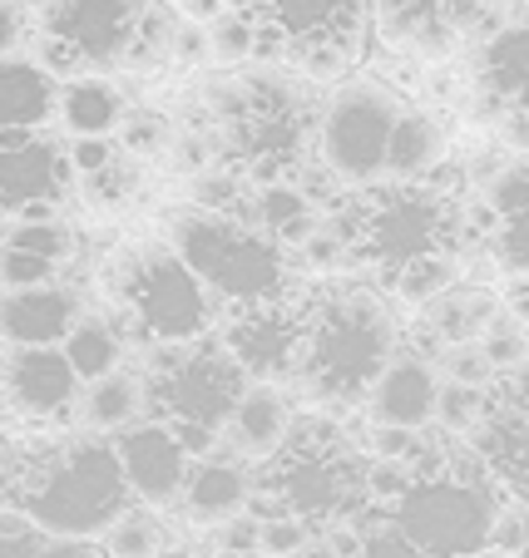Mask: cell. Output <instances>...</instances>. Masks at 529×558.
<instances>
[{
    "mask_svg": "<svg viewBox=\"0 0 529 558\" xmlns=\"http://www.w3.org/2000/svg\"><path fill=\"white\" fill-rule=\"evenodd\" d=\"M337 222L351 243V267L386 287L425 257H460V243L470 238V203L456 183H441V173L382 179L351 193Z\"/></svg>",
    "mask_w": 529,
    "mask_h": 558,
    "instance_id": "1",
    "label": "cell"
},
{
    "mask_svg": "<svg viewBox=\"0 0 529 558\" xmlns=\"http://www.w3.org/2000/svg\"><path fill=\"white\" fill-rule=\"evenodd\" d=\"M134 505L109 435L74 430L21 440L15 509L50 538H105V529Z\"/></svg>",
    "mask_w": 529,
    "mask_h": 558,
    "instance_id": "2",
    "label": "cell"
},
{
    "mask_svg": "<svg viewBox=\"0 0 529 558\" xmlns=\"http://www.w3.org/2000/svg\"><path fill=\"white\" fill-rule=\"evenodd\" d=\"M401 341L406 331L382 287L347 282L341 272L322 277L297 386L327 411H357Z\"/></svg>",
    "mask_w": 529,
    "mask_h": 558,
    "instance_id": "3",
    "label": "cell"
},
{
    "mask_svg": "<svg viewBox=\"0 0 529 558\" xmlns=\"http://www.w3.org/2000/svg\"><path fill=\"white\" fill-rule=\"evenodd\" d=\"M173 21L159 0H40L31 21L35 60L60 80L148 74L173 64Z\"/></svg>",
    "mask_w": 529,
    "mask_h": 558,
    "instance_id": "4",
    "label": "cell"
},
{
    "mask_svg": "<svg viewBox=\"0 0 529 558\" xmlns=\"http://www.w3.org/2000/svg\"><path fill=\"white\" fill-rule=\"evenodd\" d=\"M505 509V489L480 464L470 440L431 435V445L411 460V474H406V489L392 505V519L431 558H466L490 548Z\"/></svg>",
    "mask_w": 529,
    "mask_h": 558,
    "instance_id": "5",
    "label": "cell"
},
{
    "mask_svg": "<svg viewBox=\"0 0 529 558\" xmlns=\"http://www.w3.org/2000/svg\"><path fill=\"white\" fill-rule=\"evenodd\" d=\"M371 460L376 454L332 415H297L282 450L257 464L253 509H287L308 519L317 538L332 524H357L371 509Z\"/></svg>",
    "mask_w": 529,
    "mask_h": 558,
    "instance_id": "6",
    "label": "cell"
},
{
    "mask_svg": "<svg viewBox=\"0 0 529 558\" xmlns=\"http://www.w3.org/2000/svg\"><path fill=\"white\" fill-rule=\"evenodd\" d=\"M312 80L257 70L243 74V109L218 129V158L233 163L253 189L302 179L317 148V105Z\"/></svg>",
    "mask_w": 529,
    "mask_h": 558,
    "instance_id": "7",
    "label": "cell"
},
{
    "mask_svg": "<svg viewBox=\"0 0 529 558\" xmlns=\"http://www.w3.org/2000/svg\"><path fill=\"white\" fill-rule=\"evenodd\" d=\"M248 386H253V376L233 361L223 337L154 347V361L144 371L148 415L173 425L193 454H208L213 445H223V430H228Z\"/></svg>",
    "mask_w": 529,
    "mask_h": 558,
    "instance_id": "8",
    "label": "cell"
},
{
    "mask_svg": "<svg viewBox=\"0 0 529 558\" xmlns=\"http://www.w3.org/2000/svg\"><path fill=\"white\" fill-rule=\"evenodd\" d=\"M169 243L203 277V287L228 306L263 302L297 282L292 247H282L273 232H263L238 213L199 208V203L179 208L169 218Z\"/></svg>",
    "mask_w": 529,
    "mask_h": 558,
    "instance_id": "9",
    "label": "cell"
},
{
    "mask_svg": "<svg viewBox=\"0 0 529 558\" xmlns=\"http://www.w3.org/2000/svg\"><path fill=\"white\" fill-rule=\"evenodd\" d=\"M109 296L129 322V331L148 347L208 337L213 322H218L213 316L218 296L173 253L169 238H139V243L119 247L115 263H109Z\"/></svg>",
    "mask_w": 529,
    "mask_h": 558,
    "instance_id": "10",
    "label": "cell"
},
{
    "mask_svg": "<svg viewBox=\"0 0 529 558\" xmlns=\"http://www.w3.org/2000/svg\"><path fill=\"white\" fill-rule=\"evenodd\" d=\"M257 54H273L312 85H337L361 60L376 11L371 0H243Z\"/></svg>",
    "mask_w": 529,
    "mask_h": 558,
    "instance_id": "11",
    "label": "cell"
},
{
    "mask_svg": "<svg viewBox=\"0 0 529 558\" xmlns=\"http://www.w3.org/2000/svg\"><path fill=\"white\" fill-rule=\"evenodd\" d=\"M401 114L406 99L386 80L347 74L317 105V148H312V158L347 193L371 189V183L386 179V154H392V134Z\"/></svg>",
    "mask_w": 529,
    "mask_h": 558,
    "instance_id": "12",
    "label": "cell"
},
{
    "mask_svg": "<svg viewBox=\"0 0 529 558\" xmlns=\"http://www.w3.org/2000/svg\"><path fill=\"white\" fill-rule=\"evenodd\" d=\"M312 306H317V282L297 277L292 287L263 296V302L228 306L218 337L253 380H277L282 386V380H297V366H302Z\"/></svg>",
    "mask_w": 529,
    "mask_h": 558,
    "instance_id": "13",
    "label": "cell"
},
{
    "mask_svg": "<svg viewBox=\"0 0 529 558\" xmlns=\"http://www.w3.org/2000/svg\"><path fill=\"white\" fill-rule=\"evenodd\" d=\"M70 144L50 129H0V208L11 218H60L74 189Z\"/></svg>",
    "mask_w": 529,
    "mask_h": 558,
    "instance_id": "14",
    "label": "cell"
},
{
    "mask_svg": "<svg viewBox=\"0 0 529 558\" xmlns=\"http://www.w3.org/2000/svg\"><path fill=\"white\" fill-rule=\"evenodd\" d=\"M509 505L529 509V366L505 371L490 386V401L480 425L466 435Z\"/></svg>",
    "mask_w": 529,
    "mask_h": 558,
    "instance_id": "15",
    "label": "cell"
},
{
    "mask_svg": "<svg viewBox=\"0 0 529 558\" xmlns=\"http://www.w3.org/2000/svg\"><path fill=\"white\" fill-rule=\"evenodd\" d=\"M80 371L64 347H5V411L25 425L70 421L80 405Z\"/></svg>",
    "mask_w": 529,
    "mask_h": 558,
    "instance_id": "16",
    "label": "cell"
},
{
    "mask_svg": "<svg viewBox=\"0 0 529 558\" xmlns=\"http://www.w3.org/2000/svg\"><path fill=\"white\" fill-rule=\"evenodd\" d=\"M119 464H124V480L134 489L139 505L148 509H173L183 499V485H189L193 470V450L179 440V430L154 415H144L139 425L115 435Z\"/></svg>",
    "mask_w": 529,
    "mask_h": 558,
    "instance_id": "17",
    "label": "cell"
},
{
    "mask_svg": "<svg viewBox=\"0 0 529 558\" xmlns=\"http://www.w3.org/2000/svg\"><path fill=\"white\" fill-rule=\"evenodd\" d=\"M441 361L431 351L401 341L386 371L376 376V386L366 390V425H392V430H435V405H441Z\"/></svg>",
    "mask_w": 529,
    "mask_h": 558,
    "instance_id": "18",
    "label": "cell"
},
{
    "mask_svg": "<svg viewBox=\"0 0 529 558\" xmlns=\"http://www.w3.org/2000/svg\"><path fill=\"white\" fill-rule=\"evenodd\" d=\"M80 316L85 296L64 277L40 287H0V347H64Z\"/></svg>",
    "mask_w": 529,
    "mask_h": 558,
    "instance_id": "19",
    "label": "cell"
},
{
    "mask_svg": "<svg viewBox=\"0 0 529 558\" xmlns=\"http://www.w3.org/2000/svg\"><path fill=\"white\" fill-rule=\"evenodd\" d=\"M253 495H257V470L248 460H238L233 450L193 454V470H189V485H183L179 505L199 529H218L223 519L253 509Z\"/></svg>",
    "mask_w": 529,
    "mask_h": 558,
    "instance_id": "20",
    "label": "cell"
},
{
    "mask_svg": "<svg viewBox=\"0 0 529 558\" xmlns=\"http://www.w3.org/2000/svg\"><path fill=\"white\" fill-rule=\"evenodd\" d=\"M292 425H297V411H292V401H287V390L277 386V380H253V386L243 390V401H238L228 430H223V445L257 470L263 460H273V454L282 450Z\"/></svg>",
    "mask_w": 529,
    "mask_h": 558,
    "instance_id": "21",
    "label": "cell"
},
{
    "mask_svg": "<svg viewBox=\"0 0 529 558\" xmlns=\"http://www.w3.org/2000/svg\"><path fill=\"white\" fill-rule=\"evenodd\" d=\"M376 25L416 50H445L480 15V0H371Z\"/></svg>",
    "mask_w": 529,
    "mask_h": 558,
    "instance_id": "22",
    "label": "cell"
},
{
    "mask_svg": "<svg viewBox=\"0 0 529 558\" xmlns=\"http://www.w3.org/2000/svg\"><path fill=\"white\" fill-rule=\"evenodd\" d=\"M476 80L500 109L529 114V11L495 25L476 50Z\"/></svg>",
    "mask_w": 529,
    "mask_h": 558,
    "instance_id": "23",
    "label": "cell"
},
{
    "mask_svg": "<svg viewBox=\"0 0 529 558\" xmlns=\"http://www.w3.org/2000/svg\"><path fill=\"white\" fill-rule=\"evenodd\" d=\"M60 74L40 60H0V129H45L60 119Z\"/></svg>",
    "mask_w": 529,
    "mask_h": 558,
    "instance_id": "24",
    "label": "cell"
},
{
    "mask_svg": "<svg viewBox=\"0 0 529 558\" xmlns=\"http://www.w3.org/2000/svg\"><path fill=\"white\" fill-rule=\"evenodd\" d=\"M148 415V390H144V376L139 371H109L99 380H85L80 390V405H74V425L89 435H109L115 440L119 430L139 425Z\"/></svg>",
    "mask_w": 529,
    "mask_h": 558,
    "instance_id": "25",
    "label": "cell"
},
{
    "mask_svg": "<svg viewBox=\"0 0 529 558\" xmlns=\"http://www.w3.org/2000/svg\"><path fill=\"white\" fill-rule=\"evenodd\" d=\"M129 119V99L109 74H85L60 85V124L70 138H119Z\"/></svg>",
    "mask_w": 529,
    "mask_h": 558,
    "instance_id": "26",
    "label": "cell"
},
{
    "mask_svg": "<svg viewBox=\"0 0 529 558\" xmlns=\"http://www.w3.org/2000/svg\"><path fill=\"white\" fill-rule=\"evenodd\" d=\"M500 296L480 282H456L445 287L435 302H425L416 312V327H425L441 347H466V341H480V331L490 327V316L500 312Z\"/></svg>",
    "mask_w": 529,
    "mask_h": 558,
    "instance_id": "27",
    "label": "cell"
},
{
    "mask_svg": "<svg viewBox=\"0 0 529 558\" xmlns=\"http://www.w3.org/2000/svg\"><path fill=\"white\" fill-rule=\"evenodd\" d=\"M466 203H470V232H480V238H490L500 222L529 213V158L509 154L505 163H495L480 179L476 198H466Z\"/></svg>",
    "mask_w": 529,
    "mask_h": 558,
    "instance_id": "28",
    "label": "cell"
},
{
    "mask_svg": "<svg viewBox=\"0 0 529 558\" xmlns=\"http://www.w3.org/2000/svg\"><path fill=\"white\" fill-rule=\"evenodd\" d=\"M322 544L337 558H431L425 548H416L411 538L396 529L392 509H376V505H371L357 524H332L327 534H322Z\"/></svg>",
    "mask_w": 529,
    "mask_h": 558,
    "instance_id": "29",
    "label": "cell"
},
{
    "mask_svg": "<svg viewBox=\"0 0 529 558\" xmlns=\"http://www.w3.org/2000/svg\"><path fill=\"white\" fill-rule=\"evenodd\" d=\"M441 154H445L441 119L406 105V114L396 119L392 154H386V179H425V173H435Z\"/></svg>",
    "mask_w": 529,
    "mask_h": 558,
    "instance_id": "30",
    "label": "cell"
},
{
    "mask_svg": "<svg viewBox=\"0 0 529 558\" xmlns=\"http://www.w3.org/2000/svg\"><path fill=\"white\" fill-rule=\"evenodd\" d=\"M64 356H70L74 371H80V380H99V376L124 366V331H119L109 316L85 312L74 322L70 337H64Z\"/></svg>",
    "mask_w": 529,
    "mask_h": 558,
    "instance_id": "31",
    "label": "cell"
},
{
    "mask_svg": "<svg viewBox=\"0 0 529 558\" xmlns=\"http://www.w3.org/2000/svg\"><path fill=\"white\" fill-rule=\"evenodd\" d=\"M99 544H105L109 558H164V548H169V529H164L159 509L134 505L105 529Z\"/></svg>",
    "mask_w": 529,
    "mask_h": 558,
    "instance_id": "32",
    "label": "cell"
},
{
    "mask_svg": "<svg viewBox=\"0 0 529 558\" xmlns=\"http://www.w3.org/2000/svg\"><path fill=\"white\" fill-rule=\"evenodd\" d=\"M0 243L25 247V253H40V257H50V263H60V267H70L74 253H80L74 232L64 228L60 218H11V228L0 232Z\"/></svg>",
    "mask_w": 529,
    "mask_h": 558,
    "instance_id": "33",
    "label": "cell"
},
{
    "mask_svg": "<svg viewBox=\"0 0 529 558\" xmlns=\"http://www.w3.org/2000/svg\"><path fill=\"white\" fill-rule=\"evenodd\" d=\"M480 351L490 356V366H495L500 376L529 366V322H519L509 306H500V312L490 316V327L480 331Z\"/></svg>",
    "mask_w": 529,
    "mask_h": 558,
    "instance_id": "34",
    "label": "cell"
},
{
    "mask_svg": "<svg viewBox=\"0 0 529 558\" xmlns=\"http://www.w3.org/2000/svg\"><path fill=\"white\" fill-rule=\"evenodd\" d=\"M485 401H490V386L445 380V386H441V405H435V430L466 440V435L480 425V415H485Z\"/></svg>",
    "mask_w": 529,
    "mask_h": 558,
    "instance_id": "35",
    "label": "cell"
},
{
    "mask_svg": "<svg viewBox=\"0 0 529 558\" xmlns=\"http://www.w3.org/2000/svg\"><path fill=\"white\" fill-rule=\"evenodd\" d=\"M257 519H263V524H257V558H297L317 544V529H312L308 519L287 514V509H267V514H257Z\"/></svg>",
    "mask_w": 529,
    "mask_h": 558,
    "instance_id": "36",
    "label": "cell"
},
{
    "mask_svg": "<svg viewBox=\"0 0 529 558\" xmlns=\"http://www.w3.org/2000/svg\"><path fill=\"white\" fill-rule=\"evenodd\" d=\"M80 183H85V193L95 203H105V208H119V203H129L139 189H144V163H139L134 154H124V148H119L105 169L89 173V179H80Z\"/></svg>",
    "mask_w": 529,
    "mask_h": 558,
    "instance_id": "37",
    "label": "cell"
},
{
    "mask_svg": "<svg viewBox=\"0 0 529 558\" xmlns=\"http://www.w3.org/2000/svg\"><path fill=\"white\" fill-rule=\"evenodd\" d=\"M208 50H213V64H223V70H238L248 54H257V35L248 25V15L228 11L218 21H208Z\"/></svg>",
    "mask_w": 529,
    "mask_h": 558,
    "instance_id": "38",
    "label": "cell"
},
{
    "mask_svg": "<svg viewBox=\"0 0 529 558\" xmlns=\"http://www.w3.org/2000/svg\"><path fill=\"white\" fill-rule=\"evenodd\" d=\"M485 247H490V263H495L505 277H529V213L500 222V228L485 238Z\"/></svg>",
    "mask_w": 529,
    "mask_h": 558,
    "instance_id": "39",
    "label": "cell"
},
{
    "mask_svg": "<svg viewBox=\"0 0 529 558\" xmlns=\"http://www.w3.org/2000/svg\"><path fill=\"white\" fill-rule=\"evenodd\" d=\"M60 277H64L60 263L0 243V287H40V282H60Z\"/></svg>",
    "mask_w": 529,
    "mask_h": 558,
    "instance_id": "40",
    "label": "cell"
},
{
    "mask_svg": "<svg viewBox=\"0 0 529 558\" xmlns=\"http://www.w3.org/2000/svg\"><path fill=\"white\" fill-rule=\"evenodd\" d=\"M169 144H173V129H169V119L164 114H129L124 129H119V148L134 154V158H154V154H164Z\"/></svg>",
    "mask_w": 529,
    "mask_h": 558,
    "instance_id": "41",
    "label": "cell"
},
{
    "mask_svg": "<svg viewBox=\"0 0 529 558\" xmlns=\"http://www.w3.org/2000/svg\"><path fill=\"white\" fill-rule=\"evenodd\" d=\"M441 376L445 380H466V386H495L500 371L490 366V356L480 351V341H466V347H445L441 351Z\"/></svg>",
    "mask_w": 529,
    "mask_h": 558,
    "instance_id": "42",
    "label": "cell"
},
{
    "mask_svg": "<svg viewBox=\"0 0 529 558\" xmlns=\"http://www.w3.org/2000/svg\"><path fill=\"white\" fill-rule=\"evenodd\" d=\"M45 529L40 524H31V519H15L5 534H0V558H40V548H45Z\"/></svg>",
    "mask_w": 529,
    "mask_h": 558,
    "instance_id": "43",
    "label": "cell"
},
{
    "mask_svg": "<svg viewBox=\"0 0 529 558\" xmlns=\"http://www.w3.org/2000/svg\"><path fill=\"white\" fill-rule=\"evenodd\" d=\"M203 60H213V50H208V25L189 15V21L173 31V64H203Z\"/></svg>",
    "mask_w": 529,
    "mask_h": 558,
    "instance_id": "44",
    "label": "cell"
},
{
    "mask_svg": "<svg viewBox=\"0 0 529 558\" xmlns=\"http://www.w3.org/2000/svg\"><path fill=\"white\" fill-rule=\"evenodd\" d=\"M115 154H119V138H70V158H74V173H80V179L99 173Z\"/></svg>",
    "mask_w": 529,
    "mask_h": 558,
    "instance_id": "45",
    "label": "cell"
},
{
    "mask_svg": "<svg viewBox=\"0 0 529 558\" xmlns=\"http://www.w3.org/2000/svg\"><path fill=\"white\" fill-rule=\"evenodd\" d=\"M25 35H31V21H25V5H21V0H0V60L21 50Z\"/></svg>",
    "mask_w": 529,
    "mask_h": 558,
    "instance_id": "46",
    "label": "cell"
},
{
    "mask_svg": "<svg viewBox=\"0 0 529 558\" xmlns=\"http://www.w3.org/2000/svg\"><path fill=\"white\" fill-rule=\"evenodd\" d=\"M40 558H109L99 538H45Z\"/></svg>",
    "mask_w": 529,
    "mask_h": 558,
    "instance_id": "47",
    "label": "cell"
},
{
    "mask_svg": "<svg viewBox=\"0 0 529 558\" xmlns=\"http://www.w3.org/2000/svg\"><path fill=\"white\" fill-rule=\"evenodd\" d=\"M183 11L193 15V21H218V15H228V11H238V5H243V0H179Z\"/></svg>",
    "mask_w": 529,
    "mask_h": 558,
    "instance_id": "48",
    "label": "cell"
},
{
    "mask_svg": "<svg viewBox=\"0 0 529 558\" xmlns=\"http://www.w3.org/2000/svg\"><path fill=\"white\" fill-rule=\"evenodd\" d=\"M505 306L519 316V322H529V277H509V292H505Z\"/></svg>",
    "mask_w": 529,
    "mask_h": 558,
    "instance_id": "49",
    "label": "cell"
},
{
    "mask_svg": "<svg viewBox=\"0 0 529 558\" xmlns=\"http://www.w3.org/2000/svg\"><path fill=\"white\" fill-rule=\"evenodd\" d=\"M297 558H337V554H332V548H327V544H322V538H317V544H312L308 554H297Z\"/></svg>",
    "mask_w": 529,
    "mask_h": 558,
    "instance_id": "50",
    "label": "cell"
},
{
    "mask_svg": "<svg viewBox=\"0 0 529 558\" xmlns=\"http://www.w3.org/2000/svg\"><path fill=\"white\" fill-rule=\"evenodd\" d=\"M15 519H25V514H21V509H0V534H5V529H11V524H15Z\"/></svg>",
    "mask_w": 529,
    "mask_h": 558,
    "instance_id": "51",
    "label": "cell"
},
{
    "mask_svg": "<svg viewBox=\"0 0 529 558\" xmlns=\"http://www.w3.org/2000/svg\"><path fill=\"white\" fill-rule=\"evenodd\" d=\"M0 405H5V347H0Z\"/></svg>",
    "mask_w": 529,
    "mask_h": 558,
    "instance_id": "52",
    "label": "cell"
},
{
    "mask_svg": "<svg viewBox=\"0 0 529 558\" xmlns=\"http://www.w3.org/2000/svg\"><path fill=\"white\" fill-rule=\"evenodd\" d=\"M466 558H509V554H500V548H480V554H466Z\"/></svg>",
    "mask_w": 529,
    "mask_h": 558,
    "instance_id": "53",
    "label": "cell"
},
{
    "mask_svg": "<svg viewBox=\"0 0 529 558\" xmlns=\"http://www.w3.org/2000/svg\"><path fill=\"white\" fill-rule=\"evenodd\" d=\"M5 445H11V435H5V430H0V454H5Z\"/></svg>",
    "mask_w": 529,
    "mask_h": 558,
    "instance_id": "54",
    "label": "cell"
},
{
    "mask_svg": "<svg viewBox=\"0 0 529 558\" xmlns=\"http://www.w3.org/2000/svg\"><path fill=\"white\" fill-rule=\"evenodd\" d=\"M519 558H529V534H525V548H519Z\"/></svg>",
    "mask_w": 529,
    "mask_h": 558,
    "instance_id": "55",
    "label": "cell"
},
{
    "mask_svg": "<svg viewBox=\"0 0 529 558\" xmlns=\"http://www.w3.org/2000/svg\"><path fill=\"white\" fill-rule=\"evenodd\" d=\"M0 213H5V208H0Z\"/></svg>",
    "mask_w": 529,
    "mask_h": 558,
    "instance_id": "56",
    "label": "cell"
}]
</instances>
